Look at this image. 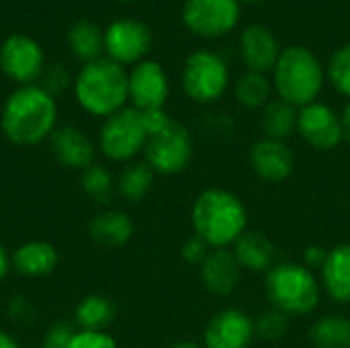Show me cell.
I'll list each match as a JSON object with an SVG mask.
<instances>
[{
  "instance_id": "9c48e42d",
  "label": "cell",
  "mask_w": 350,
  "mask_h": 348,
  "mask_svg": "<svg viewBox=\"0 0 350 348\" xmlns=\"http://www.w3.org/2000/svg\"><path fill=\"white\" fill-rule=\"evenodd\" d=\"M183 21L189 31L199 37H221L230 33L240 21L238 0H187L183 6Z\"/></svg>"
},
{
  "instance_id": "7402d4cb",
  "label": "cell",
  "mask_w": 350,
  "mask_h": 348,
  "mask_svg": "<svg viewBox=\"0 0 350 348\" xmlns=\"http://www.w3.org/2000/svg\"><path fill=\"white\" fill-rule=\"evenodd\" d=\"M232 252L240 269L252 271V273H267L275 260L273 242L262 232H256V230H246L232 246Z\"/></svg>"
},
{
  "instance_id": "ffe728a7",
  "label": "cell",
  "mask_w": 350,
  "mask_h": 348,
  "mask_svg": "<svg viewBox=\"0 0 350 348\" xmlns=\"http://www.w3.org/2000/svg\"><path fill=\"white\" fill-rule=\"evenodd\" d=\"M133 219L121 209H103L88 224V236L100 248H121L133 238Z\"/></svg>"
},
{
  "instance_id": "cb8c5ba5",
  "label": "cell",
  "mask_w": 350,
  "mask_h": 348,
  "mask_svg": "<svg viewBox=\"0 0 350 348\" xmlns=\"http://www.w3.org/2000/svg\"><path fill=\"white\" fill-rule=\"evenodd\" d=\"M113 318H115L113 302L98 293L82 297L74 310V324L78 330H107Z\"/></svg>"
},
{
  "instance_id": "e575fe53",
  "label": "cell",
  "mask_w": 350,
  "mask_h": 348,
  "mask_svg": "<svg viewBox=\"0 0 350 348\" xmlns=\"http://www.w3.org/2000/svg\"><path fill=\"white\" fill-rule=\"evenodd\" d=\"M326 254L328 250L320 248V246H310L304 254V263L308 269H322L324 260H326Z\"/></svg>"
},
{
  "instance_id": "8d00e7d4",
  "label": "cell",
  "mask_w": 350,
  "mask_h": 348,
  "mask_svg": "<svg viewBox=\"0 0 350 348\" xmlns=\"http://www.w3.org/2000/svg\"><path fill=\"white\" fill-rule=\"evenodd\" d=\"M340 125H342V142H347L350 146V103L340 115Z\"/></svg>"
},
{
  "instance_id": "ba28073f",
  "label": "cell",
  "mask_w": 350,
  "mask_h": 348,
  "mask_svg": "<svg viewBox=\"0 0 350 348\" xmlns=\"http://www.w3.org/2000/svg\"><path fill=\"white\" fill-rule=\"evenodd\" d=\"M228 84L230 70L217 53L199 49L187 57L183 68V90L191 101L201 105L213 103L224 96Z\"/></svg>"
},
{
  "instance_id": "44dd1931",
  "label": "cell",
  "mask_w": 350,
  "mask_h": 348,
  "mask_svg": "<svg viewBox=\"0 0 350 348\" xmlns=\"http://www.w3.org/2000/svg\"><path fill=\"white\" fill-rule=\"evenodd\" d=\"M320 275L326 293L336 304H350V242L328 250Z\"/></svg>"
},
{
  "instance_id": "2e32d148",
  "label": "cell",
  "mask_w": 350,
  "mask_h": 348,
  "mask_svg": "<svg viewBox=\"0 0 350 348\" xmlns=\"http://www.w3.org/2000/svg\"><path fill=\"white\" fill-rule=\"evenodd\" d=\"M250 166L254 174L267 183H283L293 174L295 154L293 150L279 139L262 137L250 148Z\"/></svg>"
},
{
  "instance_id": "3957f363",
  "label": "cell",
  "mask_w": 350,
  "mask_h": 348,
  "mask_svg": "<svg viewBox=\"0 0 350 348\" xmlns=\"http://www.w3.org/2000/svg\"><path fill=\"white\" fill-rule=\"evenodd\" d=\"M78 105L92 117H111L125 109L129 101V74L109 57H98L82 66L74 80Z\"/></svg>"
},
{
  "instance_id": "e0dca14e",
  "label": "cell",
  "mask_w": 350,
  "mask_h": 348,
  "mask_svg": "<svg viewBox=\"0 0 350 348\" xmlns=\"http://www.w3.org/2000/svg\"><path fill=\"white\" fill-rule=\"evenodd\" d=\"M240 53L248 72L267 74L275 68L281 49L271 29H267L265 25H250L240 37Z\"/></svg>"
},
{
  "instance_id": "d6986e66",
  "label": "cell",
  "mask_w": 350,
  "mask_h": 348,
  "mask_svg": "<svg viewBox=\"0 0 350 348\" xmlns=\"http://www.w3.org/2000/svg\"><path fill=\"white\" fill-rule=\"evenodd\" d=\"M59 254L53 244L45 240H29L14 248L10 254L12 269L27 279H41L55 271Z\"/></svg>"
},
{
  "instance_id": "8fae6325",
  "label": "cell",
  "mask_w": 350,
  "mask_h": 348,
  "mask_svg": "<svg viewBox=\"0 0 350 348\" xmlns=\"http://www.w3.org/2000/svg\"><path fill=\"white\" fill-rule=\"evenodd\" d=\"M43 49L27 35H10L0 45V70L21 86L35 84V80L43 74Z\"/></svg>"
},
{
  "instance_id": "1f68e13d",
  "label": "cell",
  "mask_w": 350,
  "mask_h": 348,
  "mask_svg": "<svg viewBox=\"0 0 350 348\" xmlns=\"http://www.w3.org/2000/svg\"><path fill=\"white\" fill-rule=\"evenodd\" d=\"M76 334H78V328L74 322L59 320V322L51 324L47 328V332L43 334L41 348H70Z\"/></svg>"
},
{
  "instance_id": "8992f818",
  "label": "cell",
  "mask_w": 350,
  "mask_h": 348,
  "mask_svg": "<svg viewBox=\"0 0 350 348\" xmlns=\"http://www.w3.org/2000/svg\"><path fill=\"white\" fill-rule=\"evenodd\" d=\"M148 137L150 129L144 113L125 107L103 121L98 129V150L109 162L129 164L146 150Z\"/></svg>"
},
{
  "instance_id": "f546056e",
  "label": "cell",
  "mask_w": 350,
  "mask_h": 348,
  "mask_svg": "<svg viewBox=\"0 0 350 348\" xmlns=\"http://www.w3.org/2000/svg\"><path fill=\"white\" fill-rule=\"evenodd\" d=\"M254 330H256V336L262 340H279L289 330V318L275 308L265 310L254 320Z\"/></svg>"
},
{
  "instance_id": "484cf974",
  "label": "cell",
  "mask_w": 350,
  "mask_h": 348,
  "mask_svg": "<svg viewBox=\"0 0 350 348\" xmlns=\"http://www.w3.org/2000/svg\"><path fill=\"white\" fill-rule=\"evenodd\" d=\"M314 348H350V318L322 316L310 328Z\"/></svg>"
},
{
  "instance_id": "7c38bea8",
  "label": "cell",
  "mask_w": 350,
  "mask_h": 348,
  "mask_svg": "<svg viewBox=\"0 0 350 348\" xmlns=\"http://www.w3.org/2000/svg\"><path fill=\"white\" fill-rule=\"evenodd\" d=\"M254 338V320L240 308H226L207 322L203 348H250Z\"/></svg>"
},
{
  "instance_id": "836d02e7",
  "label": "cell",
  "mask_w": 350,
  "mask_h": 348,
  "mask_svg": "<svg viewBox=\"0 0 350 348\" xmlns=\"http://www.w3.org/2000/svg\"><path fill=\"white\" fill-rule=\"evenodd\" d=\"M211 252V248L199 238V236H191L187 242H183L180 246V256L183 260H187L189 265H203V260L207 258V254Z\"/></svg>"
},
{
  "instance_id": "6da1fadb",
  "label": "cell",
  "mask_w": 350,
  "mask_h": 348,
  "mask_svg": "<svg viewBox=\"0 0 350 348\" xmlns=\"http://www.w3.org/2000/svg\"><path fill=\"white\" fill-rule=\"evenodd\" d=\"M57 123V103L53 92L39 84L18 86L8 94L0 113L4 137L21 148L39 146L49 139Z\"/></svg>"
},
{
  "instance_id": "d4e9b609",
  "label": "cell",
  "mask_w": 350,
  "mask_h": 348,
  "mask_svg": "<svg viewBox=\"0 0 350 348\" xmlns=\"http://www.w3.org/2000/svg\"><path fill=\"white\" fill-rule=\"evenodd\" d=\"M297 113L299 109H295L293 105L281 98L269 103L262 109V117H260V127L265 137L285 142L293 131H297Z\"/></svg>"
},
{
  "instance_id": "4fadbf2b",
  "label": "cell",
  "mask_w": 350,
  "mask_h": 348,
  "mask_svg": "<svg viewBox=\"0 0 350 348\" xmlns=\"http://www.w3.org/2000/svg\"><path fill=\"white\" fill-rule=\"evenodd\" d=\"M297 133L310 148L330 152L342 142L340 115H336L332 107L318 101L306 105L297 113Z\"/></svg>"
},
{
  "instance_id": "d6a6232c",
  "label": "cell",
  "mask_w": 350,
  "mask_h": 348,
  "mask_svg": "<svg viewBox=\"0 0 350 348\" xmlns=\"http://www.w3.org/2000/svg\"><path fill=\"white\" fill-rule=\"evenodd\" d=\"M70 348H119L107 330H78Z\"/></svg>"
},
{
  "instance_id": "603a6c76",
  "label": "cell",
  "mask_w": 350,
  "mask_h": 348,
  "mask_svg": "<svg viewBox=\"0 0 350 348\" xmlns=\"http://www.w3.org/2000/svg\"><path fill=\"white\" fill-rule=\"evenodd\" d=\"M154 176L156 172L144 160L142 162L133 160L117 176V195L127 203H139L150 195L154 187Z\"/></svg>"
},
{
  "instance_id": "277c9868",
  "label": "cell",
  "mask_w": 350,
  "mask_h": 348,
  "mask_svg": "<svg viewBox=\"0 0 350 348\" xmlns=\"http://www.w3.org/2000/svg\"><path fill=\"white\" fill-rule=\"evenodd\" d=\"M265 293L271 306L287 318L310 316L322 297L314 271L293 260L273 265L265 273Z\"/></svg>"
},
{
  "instance_id": "4dcf8cb0",
  "label": "cell",
  "mask_w": 350,
  "mask_h": 348,
  "mask_svg": "<svg viewBox=\"0 0 350 348\" xmlns=\"http://www.w3.org/2000/svg\"><path fill=\"white\" fill-rule=\"evenodd\" d=\"M328 78L340 94L350 98V41L330 57Z\"/></svg>"
},
{
  "instance_id": "ab89813d",
  "label": "cell",
  "mask_w": 350,
  "mask_h": 348,
  "mask_svg": "<svg viewBox=\"0 0 350 348\" xmlns=\"http://www.w3.org/2000/svg\"><path fill=\"white\" fill-rule=\"evenodd\" d=\"M240 2V0H238ZM242 2H248V4H256V2H262V0H242Z\"/></svg>"
},
{
  "instance_id": "74e56055",
  "label": "cell",
  "mask_w": 350,
  "mask_h": 348,
  "mask_svg": "<svg viewBox=\"0 0 350 348\" xmlns=\"http://www.w3.org/2000/svg\"><path fill=\"white\" fill-rule=\"evenodd\" d=\"M0 348H18V347H16V340H14L10 334H6V332H2V330H0Z\"/></svg>"
},
{
  "instance_id": "5b68a950",
  "label": "cell",
  "mask_w": 350,
  "mask_h": 348,
  "mask_svg": "<svg viewBox=\"0 0 350 348\" xmlns=\"http://www.w3.org/2000/svg\"><path fill=\"white\" fill-rule=\"evenodd\" d=\"M324 68L316 53L301 45H291L281 51L273 68V84L281 101L301 109L316 103L324 86Z\"/></svg>"
},
{
  "instance_id": "52a82bcc",
  "label": "cell",
  "mask_w": 350,
  "mask_h": 348,
  "mask_svg": "<svg viewBox=\"0 0 350 348\" xmlns=\"http://www.w3.org/2000/svg\"><path fill=\"white\" fill-rule=\"evenodd\" d=\"M195 144L191 131L176 119H170L162 129L154 131L148 137L144 150V162L164 176L180 174L189 168L193 160Z\"/></svg>"
},
{
  "instance_id": "d590c367",
  "label": "cell",
  "mask_w": 350,
  "mask_h": 348,
  "mask_svg": "<svg viewBox=\"0 0 350 348\" xmlns=\"http://www.w3.org/2000/svg\"><path fill=\"white\" fill-rule=\"evenodd\" d=\"M10 269H12V265H10V254H8V250L0 244V283L8 277Z\"/></svg>"
},
{
  "instance_id": "f1b7e54d",
  "label": "cell",
  "mask_w": 350,
  "mask_h": 348,
  "mask_svg": "<svg viewBox=\"0 0 350 348\" xmlns=\"http://www.w3.org/2000/svg\"><path fill=\"white\" fill-rule=\"evenodd\" d=\"M271 96V82L260 72H246L236 84V98L246 109H265Z\"/></svg>"
},
{
  "instance_id": "83f0119b",
  "label": "cell",
  "mask_w": 350,
  "mask_h": 348,
  "mask_svg": "<svg viewBox=\"0 0 350 348\" xmlns=\"http://www.w3.org/2000/svg\"><path fill=\"white\" fill-rule=\"evenodd\" d=\"M68 41L70 47L74 51V55L78 59H82L84 64L98 59L100 57V49H105L103 43V35L98 31V27L90 21H78L72 25L70 33H68Z\"/></svg>"
},
{
  "instance_id": "5bb4252c",
  "label": "cell",
  "mask_w": 350,
  "mask_h": 348,
  "mask_svg": "<svg viewBox=\"0 0 350 348\" xmlns=\"http://www.w3.org/2000/svg\"><path fill=\"white\" fill-rule=\"evenodd\" d=\"M170 94L164 68L154 59L135 64L129 74V101L137 111H162Z\"/></svg>"
},
{
  "instance_id": "30bf717a",
  "label": "cell",
  "mask_w": 350,
  "mask_h": 348,
  "mask_svg": "<svg viewBox=\"0 0 350 348\" xmlns=\"http://www.w3.org/2000/svg\"><path fill=\"white\" fill-rule=\"evenodd\" d=\"M103 43H105V51L109 59L117 62L119 66L139 64L150 51L152 33L148 25L142 21L121 18L107 27L103 35Z\"/></svg>"
},
{
  "instance_id": "7a4b0ae2",
  "label": "cell",
  "mask_w": 350,
  "mask_h": 348,
  "mask_svg": "<svg viewBox=\"0 0 350 348\" xmlns=\"http://www.w3.org/2000/svg\"><path fill=\"white\" fill-rule=\"evenodd\" d=\"M191 224L211 250L230 248L248 230V211L238 195L228 189H205L191 209Z\"/></svg>"
},
{
  "instance_id": "ac0fdd59",
  "label": "cell",
  "mask_w": 350,
  "mask_h": 348,
  "mask_svg": "<svg viewBox=\"0 0 350 348\" xmlns=\"http://www.w3.org/2000/svg\"><path fill=\"white\" fill-rule=\"evenodd\" d=\"M240 265L230 248H213L201 265V281L213 295H230L240 283Z\"/></svg>"
},
{
  "instance_id": "4316f807",
  "label": "cell",
  "mask_w": 350,
  "mask_h": 348,
  "mask_svg": "<svg viewBox=\"0 0 350 348\" xmlns=\"http://www.w3.org/2000/svg\"><path fill=\"white\" fill-rule=\"evenodd\" d=\"M80 187L90 201L107 205L117 193V176L111 172L109 166L94 162L92 166L80 172Z\"/></svg>"
},
{
  "instance_id": "9a60e30c",
  "label": "cell",
  "mask_w": 350,
  "mask_h": 348,
  "mask_svg": "<svg viewBox=\"0 0 350 348\" xmlns=\"http://www.w3.org/2000/svg\"><path fill=\"white\" fill-rule=\"evenodd\" d=\"M49 146L55 162L68 170L82 172L96 162L94 142L74 125L55 127V131L49 137Z\"/></svg>"
},
{
  "instance_id": "f35d334b",
  "label": "cell",
  "mask_w": 350,
  "mask_h": 348,
  "mask_svg": "<svg viewBox=\"0 0 350 348\" xmlns=\"http://www.w3.org/2000/svg\"><path fill=\"white\" fill-rule=\"evenodd\" d=\"M168 348H203L201 345H197V343H193V340H180V343H174L172 347Z\"/></svg>"
}]
</instances>
